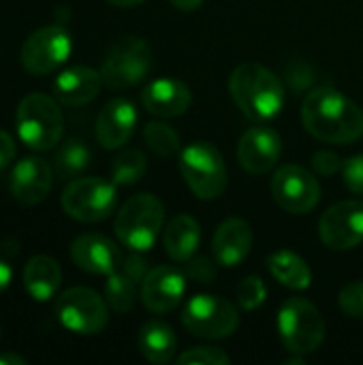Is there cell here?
Masks as SVG:
<instances>
[{
    "mask_svg": "<svg viewBox=\"0 0 363 365\" xmlns=\"http://www.w3.org/2000/svg\"><path fill=\"white\" fill-rule=\"evenodd\" d=\"M302 124L319 141L355 143L363 137V109L336 88H315L302 105Z\"/></svg>",
    "mask_w": 363,
    "mask_h": 365,
    "instance_id": "obj_1",
    "label": "cell"
},
{
    "mask_svg": "<svg viewBox=\"0 0 363 365\" xmlns=\"http://www.w3.org/2000/svg\"><path fill=\"white\" fill-rule=\"evenodd\" d=\"M229 92L242 113L252 122H270L285 107L282 81L259 62H244L229 77Z\"/></svg>",
    "mask_w": 363,
    "mask_h": 365,
    "instance_id": "obj_2",
    "label": "cell"
},
{
    "mask_svg": "<svg viewBox=\"0 0 363 365\" xmlns=\"http://www.w3.org/2000/svg\"><path fill=\"white\" fill-rule=\"evenodd\" d=\"M165 225V207L158 197L141 192L131 197L116 216V235L133 252L150 250Z\"/></svg>",
    "mask_w": 363,
    "mask_h": 365,
    "instance_id": "obj_3",
    "label": "cell"
},
{
    "mask_svg": "<svg viewBox=\"0 0 363 365\" xmlns=\"http://www.w3.org/2000/svg\"><path fill=\"white\" fill-rule=\"evenodd\" d=\"M15 126L19 139L28 148L39 152L56 148L62 139V128H64L60 103L41 92H32L24 96L17 105Z\"/></svg>",
    "mask_w": 363,
    "mask_h": 365,
    "instance_id": "obj_4",
    "label": "cell"
},
{
    "mask_svg": "<svg viewBox=\"0 0 363 365\" xmlns=\"http://www.w3.org/2000/svg\"><path fill=\"white\" fill-rule=\"evenodd\" d=\"M278 334L289 353L306 355L323 344L325 321L315 304L304 297H291L278 310Z\"/></svg>",
    "mask_w": 363,
    "mask_h": 365,
    "instance_id": "obj_5",
    "label": "cell"
},
{
    "mask_svg": "<svg viewBox=\"0 0 363 365\" xmlns=\"http://www.w3.org/2000/svg\"><path fill=\"white\" fill-rule=\"evenodd\" d=\"M180 171L186 186L203 201L218 199L227 188V167L220 152L208 141H195L180 154Z\"/></svg>",
    "mask_w": 363,
    "mask_h": 365,
    "instance_id": "obj_6",
    "label": "cell"
},
{
    "mask_svg": "<svg viewBox=\"0 0 363 365\" xmlns=\"http://www.w3.org/2000/svg\"><path fill=\"white\" fill-rule=\"evenodd\" d=\"M150 68L152 47L148 45V41L139 36H124L107 51L101 66V75L105 86L124 90L145 79Z\"/></svg>",
    "mask_w": 363,
    "mask_h": 365,
    "instance_id": "obj_7",
    "label": "cell"
},
{
    "mask_svg": "<svg viewBox=\"0 0 363 365\" xmlns=\"http://www.w3.org/2000/svg\"><path fill=\"white\" fill-rule=\"evenodd\" d=\"M56 314L60 325L77 336H96L109 323L107 299L86 287L64 291L56 302Z\"/></svg>",
    "mask_w": 363,
    "mask_h": 365,
    "instance_id": "obj_8",
    "label": "cell"
},
{
    "mask_svg": "<svg viewBox=\"0 0 363 365\" xmlns=\"http://www.w3.org/2000/svg\"><path fill=\"white\" fill-rule=\"evenodd\" d=\"M182 325L197 338L223 340L235 334L240 325V314L235 306L218 295H195L184 312Z\"/></svg>",
    "mask_w": 363,
    "mask_h": 365,
    "instance_id": "obj_9",
    "label": "cell"
},
{
    "mask_svg": "<svg viewBox=\"0 0 363 365\" xmlns=\"http://www.w3.org/2000/svg\"><path fill=\"white\" fill-rule=\"evenodd\" d=\"M116 184L101 178L73 180L62 192V210L79 222L105 220L116 210Z\"/></svg>",
    "mask_w": 363,
    "mask_h": 365,
    "instance_id": "obj_10",
    "label": "cell"
},
{
    "mask_svg": "<svg viewBox=\"0 0 363 365\" xmlns=\"http://www.w3.org/2000/svg\"><path fill=\"white\" fill-rule=\"evenodd\" d=\"M73 49L68 30L60 24H49L34 30L21 47V66L30 75H49L62 66Z\"/></svg>",
    "mask_w": 363,
    "mask_h": 365,
    "instance_id": "obj_11",
    "label": "cell"
},
{
    "mask_svg": "<svg viewBox=\"0 0 363 365\" xmlns=\"http://www.w3.org/2000/svg\"><path fill=\"white\" fill-rule=\"evenodd\" d=\"M272 195L285 212L302 216L317 207L321 186L308 169L300 165H285L272 178Z\"/></svg>",
    "mask_w": 363,
    "mask_h": 365,
    "instance_id": "obj_12",
    "label": "cell"
},
{
    "mask_svg": "<svg viewBox=\"0 0 363 365\" xmlns=\"http://www.w3.org/2000/svg\"><path fill=\"white\" fill-rule=\"evenodd\" d=\"M319 235L332 250H353L363 242V201L344 199L334 203L319 222Z\"/></svg>",
    "mask_w": 363,
    "mask_h": 365,
    "instance_id": "obj_13",
    "label": "cell"
},
{
    "mask_svg": "<svg viewBox=\"0 0 363 365\" xmlns=\"http://www.w3.org/2000/svg\"><path fill=\"white\" fill-rule=\"evenodd\" d=\"M186 293V274L173 265H158L141 282V302L154 314L175 310Z\"/></svg>",
    "mask_w": 363,
    "mask_h": 365,
    "instance_id": "obj_14",
    "label": "cell"
},
{
    "mask_svg": "<svg viewBox=\"0 0 363 365\" xmlns=\"http://www.w3.org/2000/svg\"><path fill=\"white\" fill-rule=\"evenodd\" d=\"M280 152H282V139L270 126L248 128L237 143L240 165L255 175L272 171L280 158Z\"/></svg>",
    "mask_w": 363,
    "mask_h": 365,
    "instance_id": "obj_15",
    "label": "cell"
},
{
    "mask_svg": "<svg viewBox=\"0 0 363 365\" xmlns=\"http://www.w3.org/2000/svg\"><path fill=\"white\" fill-rule=\"evenodd\" d=\"M53 184L51 167L39 156L21 158L11 173V195L21 205H36L47 199Z\"/></svg>",
    "mask_w": 363,
    "mask_h": 365,
    "instance_id": "obj_16",
    "label": "cell"
},
{
    "mask_svg": "<svg viewBox=\"0 0 363 365\" xmlns=\"http://www.w3.org/2000/svg\"><path fill=\"white\" fill-rule=\"evenodd\" d=\"M71 259L79 269L98 276H109L122 265V255L118 246L98 233L79 235L71 244Z\"/></svg>",
    "mask_w": 363,
    "mask_h": 365,
    "instance_id": "obj_17",
    "label": "cell"
},
{
    "mask_svg": "<svg viewBox=\"0 0 363 365\" xmlns=\"http://www.w3.org/2000/svg\"><path fill=\"white\" fill-rule=\"evenodd\" d=\"M135 126V105L126 98H111L96 118V139L105 150H118L133 137Z\"/></svg>",
    "mask_w": 363,
    "mask_h": 365,
    "instance_id": "obj_18",
    "label": "cell"
},
{
    "mask_svg": "<svg viewBox=\"0 0 363 365\" xmlns=\"http://www.w3.org/2000/svg\"><path fill=\"white\" fill-rule=\"evenodd\" d=\"M193 94L186 83L178 79H154L141 92V105L158 118H178L188 111Z\"/></svg>",
    "mask_w": 363,
    "mask_h": 365,
    "instance_id": "obj_19",
    "label": "cell"
},
{
    "mask_svg": "<svg viewBox=\"0 0 363 365\" xmlns=\"http://www.w3.org/2000/svg\"><path fill=\"white\" fill-rule=\"evenodd\" d=\"M101 71L90 66H71L62 71L53 81V96L60 105L66 107H81L94 101L103 86Z\"/></svg>",
    "mask_w": 363,
    "mask_h": 365,
    "instance_id": "obj_20",
    "label": "cell"
},
{
    "mask_svg": "<svg viewBox=\"0 0 363 365\" xmlns=\"http://www.w3.org/2000/svg\"><path fill=\"white\" fill-rule=\"evenodd\" d=\"M252 250V229L242 218H229L218 225L214 240H212V252L216 263L225 267L240 265Z\"/></svg>",
    "mask_w": 363,
    "mask_h": 365,
    "instance_id": "obj_21",
    "label": "cell"
},
{
    "mask_svg": "<svg viewBox=\"0 0 363 365\" xmlns=\"http://www.w3.org/2000/svg\"><path fill=\"white\" fill-rule=\"evenodd\" d=\"M62 284V269L56 259L47 255L32 257L24 267V289L36 302L51 299Z\"/></svg>",
    "mask_w": 363,
    "mask_h": 365,
    "instance_id": "obj_22",
    "label": "cell"
},
{
    "mask_svg": "<svg viewBox=\"0 0 363 365\" xmlns=\"http://www.w3.org/2000/svg\"><path fill=\"white\" fill-rule=\"evenodd\" d=\"M163 242H165L167 255L173 261L186 263L190 257H195V252L201 244V227L193 216L180 214L173 220H169Z\"/></svg>",
    "mask_w": 363,
    "mask_h": 365,
    "instance_id": "obj_23",
    "label": "cell"
},
{
    "mask_svg": "<svg viewBox=\"0 0 363 365\" xmlns=\"http://www.w3.org/2000/svg\"><path fill=\"white\" fill-rule=\"evenodd\" d=\"M137 344H139V353L150 361V364L163 365L169 364L175 355V334L167 323L160 321H150L139 329L137 336Z\"/></svg>",
    "mask_w": 363,
    "mask_h": 365,
    "instance_id": "obj_24",
    "label": "cell"
},
{
    "mask_svg": "<svg viewBox=\"0 0 363 365\" xmlns=\"http://www.w3.org/2000/svg\"><path fill=\"white\" fill-rule=\"evenodd\" d=\"M267 269L287 289L306 291L312 284V272H310L308 263L291 250L272 252L267 257Z\"/></svg>",
    "mask_w": 363,
    "mask_h": 365,
    "instance_id": "obj_25",
    "label": "cell"
},
{
    "mask_svg": "<svg viewBox=\"0 0 363 365\" xmlns=\"http://www.w3.org/2000/svg\"><path fill=\"white\" fill-rule=\"evenodd\" d=\"M90 150L83 141L79 139H68L64 141L56 154H53V171L62 180H71L79 173H83L90 165Z\"/></svg>",
    "mask_w": 363,
    "mask_h": 365,
    "instance_id": "obj_26",
    "label": "cell"
},
{
    "mask_svg": "<svg viewBox=\"0 0 363 365\" xmlns=\"http://www.w3.org/2000/svg\"><path fill=\"white\" fill-rule=\"evenodd\" d=\"M139 287H141L139 282H135L128 274H124L118 267L116 272H111L107 276V282H105V299H107V304L118 314H126L137 304V289Z\"/></svg>",
    "mask_w": 363,
    "mask_h": 365,
    "instance_id": "obj_27",
    "label": "cell"
},
{
    "mask_svg": "<svg viewBox=\"0 0 363 365\" xmlns=\"http://www.w3.org/2000/svg\"><path fill=\"white\" fill-rule=\"evenodd\" d=\"M145 169H148V160L141 150L137 148L124 150L111 163V182L116 186H133L145 175Z\"/></svg>",
    "mask_w": 363,
    "mask_h": 365,
    "instance_id": "obj_28",
    "label": "cell"
},
{
    "mask_svg": "<svg viewBox=\"0 0 363 365\" xmlns=\"http://www.w3.org/2000/svg\"><path fill=\"white\" fill-rule=\"evenodd\" d=\"M143 139L148 148L163 158H169L180 152V135L165 122H150L143 128Z\"/></svg>",
    "mask_w": 363,
    "mask_h": 365,
    "instance_id": "obj_29",
    "label": "cell"
},
{
    "mask_svg": "<svg viewBox=\"0 0 363 365\" xmlns=\"http://www.w3.org/2000/svg\"><path fill=\"white\" fill-rule=\"evenodd\" d=\"M267 297V287L259 276H248L237 287V302L244 310H257Z\"/></svg>",
    "mask_w": 363,
    "mask_h": 365,
    "instance_id": "obj_30",
    "label": "cell"
},
{
    "mask_svg": "<svg viewBox=\"0 0 363 365\" xmlns=\"http://www.w3.org/2000/svg\"><path fill=\"white\" fill-rule=\"evenodd\" d=\"M180 365H229L231 357L218 346H195L178 357Z\"/></svg>",
    "mask_w": 363,
    "mask_h": 365,
    "instance_id": "obj_31",
    "label": "cell"
},
{
    "mask_svg": "<svg viewBox=\"0 0 363 365\" xmlns=\"http://www.w3.org/2000/svg\"><path fill=\"white\" fill-rule=\"evenodd\" d=\"M338 304L344 314L351 319H363V280L349 282L338 297Z\"/></svg>",
    "mask_w": 363,
    "mask_h": 365,
    "instance_id": "obj_32",
    "label": "cell"
},
{
    "mask_svg": "<svg viewBox=\"0 0 363 365\" xmlns=\"http://www.w3.org/2000/svg\"><path fill=\"white\" fill-rule=\"evenodd\" d=\"M186 278L195 280V282H201V284H210L216 280L218 272H216V263L205 259V257H190L186 263Z\"/></svg>",
    "mask_w": 363,
    "mask_h": 365,
    "instance_id": "obj_33",
    "label": "cell"
},
{
    "mask_svg": "<svg viewBox=\"0 0 363 365\" xmlns=\"http://www.w3.org/2000/svg\"><path fill=\"white\" fill-rule=\"evenodd\" d=\"M342 180L351 192L363 195V154L349 158L342 165Z\"/></svg>",
    "mask_w": 363,
    "mask_h": 365,
    "instance_id": "obj_34",
    "label": "cell"
},
{
    "mask_svg": "<svg viewBox=\"0 0 363 365\" xmlns=\"http://www.w3.org/2000/svg\"><path fill=\"white\" fill-rule=\"evenodd\" d=\"M342 165L344 163L340 160V156L334 154V152H327V150L317 152L315 158H312V167L317 169L319 175H334V173L342 171Z\"/></svg>",
    "mask_w": 363,
    "mask_h": 365,
    "instance_id": "obj_35",
    "label": "cell"
},
{
    "mask_svg": "<svg viewBox=\"0 0 363 365\" xmlns=\"http://www.w3.org/2000/svg\"><path fill=\"white\" fill-rule=\"evenodd\" d=\"M120 269L124 272V274H128L135 282H143L145 280V276H148V261L139 255V252H135V255H131V257H126L124 261H122V265H120Z\"/></svg>",
    "mask_w": 363,
    "mask_h": 365,
    "instance_id": "obj_36",
    "label": "cell"
},
{
    "mask_svg": "<svg viewBox=\"0 0 363 365\" xmlns=\"http://www.w3.org/2000/svg\"><path fill=\"white\" fill-rule=\"evenodd\" d=\"M13 158H15V141L9 133L0 130V171L9 167Z\"/></svg>",
    "mask_w": 363,
    "mask_h": 365,
    "instance_id": "obj_37",
    "label": "cell"
},
{
    "mask_svg": "<svg viewBox=\"0 0 363 365\" xmlns=\"http://www.w3.org/2000/svg\"><path fill=\"white\" fill-rule=\"evenodd\" d=\"M11 278H13V269L6 261L0 259V293L11 284Z\"/></svg>",
    "mask_w": 363,
    "mask_h": 365,
    "instance_id": "obj_38",
    "label": "cell"
},
{
    "mask_svg": "<svg viewBox=\"0 0 363 365\" xmlns=\"http://www.w3.org/2000/svg\"><path fill=\"white\" fill-rule=\"evenodd\" d=\"M178 11H184V13H190V11H197L201 4H203V0H169Z\"/></svg>",
    "mask_w": 363,
    "mask_h": 365,
    "instance_id": "obj_39",
    "label": "cell"
},
{
    "mask_svg": "<svg viewBox=\"0 0 363 365\" xmlns=\"http://www.w3.org/2000/svg\"><path fill=\"white\" fill-rule=\"evenodd\" d=\"M0 365H26V359L15 353H6V355H0Z\"/></svg>",
    "mask_w": 363,
    "mask_h": 365,
    "instance_id": "obj_40",
    "label": "cell"
},
{
    "mask_svg": "<svg viewBox=\"0 0 363 365\" xmlns=\"http://www.w3.org/2000/svg\"><path fill=\"white\" fill-rule=\"evenodd\" d=\"M107 2L113 4V6H120V9H131V6H137V4H141L145 0H107Z\"/></svg>",
    "mask_w": 363,
    "mask_h": 365,
    "instance_id": "obj_41",
    "label": "cell"
}]
</instances>
